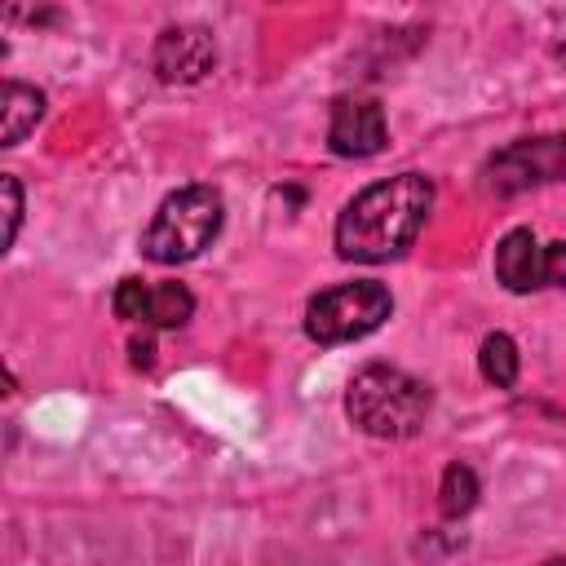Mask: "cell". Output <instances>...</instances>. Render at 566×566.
Segmentation results:
<instances>
[{
    "instance_id": "6da1fadb",
    "label": "cell",
    "mask_w": 566,
    "mask_h": 566,
    "mask_svg": "<svg viewBox=\"0 0 566 566\" xmlns=\"http://www.w3.org/2000/svg\"><path fill=\"white\" fill-rule=\"evenodd\" d=\"M429 208H433V181L420 172H398V177L371 181L340 208L336 252L345 261H367V265L394 261L416 243Z\"/></svg>"
},
{
    "instance_id": "7a4b0ae2",
    "label": "cell",
    "mask_w": 566,
    "mask_h": 566,
    "mask_svg": "<svg viewBox=\"0 0 566 566\" xmlns=\"http://www.w3.org/2000/svg\"><path fill=\"white\" fill-rule=\"evenodd\" d=\"M345 416L371 438H411L429 416V385L402 367L367 363L345 389Z\"/></svg>"
},
{
    "instance_id": "3957f363",
    "label": "cell",
    "mask_w": 566,
    "mask_h": 566,
    "mask_svg": "<svg viewBox=\"0 0 566 566\" xmlns=\"http://www.w3.org/2000/svg\"><path fill=\"white\" fill-rule=\"evenodd\" d=\"M226 221V199L212 186H181L172 190L150 226L142 230V256L155 265H181L195 261L203 248H212V239L221 234Z\"/></svg>"
},
{
    "instance_id": "277c9868",
    "label": "cell",
    "mask_w": 566,
    "mask_h": 566,
    "mask_svg": "<svg viewBox=\"0 0 566 566\" xmlns=\"http://www.w3.org/2000/svg\"><path fill=\"white\" fill-rule=\"evenodd\" d=\"M394 310V296L385 283L376 279H354V283H336L318 296H310L305 305V336L318 345H345V340H363L371 336Z\"/></svg>"
},
{
    "instance_id": "5b68a950",
    "label": "cell",
    "mask_w": 566,
    "mask_h": 566,
    "mask_svg": "<svg viewBox=\"0 0 566 566\" xmlns=\"http://www.w3.org/2000/svg\"><path fill=\"white\" fill-rule=\"evenodd\" d=\"M557 177H566V133L509 142L482 168V186L491 195H522V190L548 186Z\"/></svg>"
},
{
    "instance_id": "8992f818",
    "label": "cell",
    "mask_w": 566,
    "mask_h": 566,
    "mask_svg": "<svg viewBox=\"0 0 566 566\" xmlns=\"http://www.w3.org/2000/svg\"><path fill=\"white\" fill-rule=\"evenodd\" d=\"M150 66H155V75L164 84H195V80H203L217 66V40L203 27H195V22L168 27L155 40Z\"/></svg>"
},
{
    "instance_id": "52a82bcc",
    "label": "cell",
    "mask_w": 566,
    "mask_h": 566,
    "mask_svg": "<svg viewBox=\"0 0 566 566\" xmlns=\"http://www.w3.org/2000/svg\"><path fill=\"white\" fill-rule=\"evenodd\" d=\"M389 128H385V111L376 97H340L332 106V124H327V146L340 159H367L376 150H385Z\"/></svg>"
},
{
    "instance_id": "ba28073f",
    "label": "cell",
    "mask_w": 566,
    "mask_h": 566,
    "mask_svg": "<svg viewBox=\"0 0 566 566\" xmlns=\"http://www.w3.org/2000/svg\"><path fill=\"white\" fill-rule=\"evenodd\" d=\"M495 279H500L509 292H517V296L544 287V243L535 239V230L513 226V230L495 243Z\"/></svg>"
},
{
    "instance_id": "9c48e42d",
    "label": "cell",
    "mask_w": 566,
    "mask_h": 566,
    "mask_svg": "<svg viewBox=\"0 0 566 566\" xmlns=\"http://www.w3.org/2000/svg\"><path fill=\"white\" fill-rule=\"evenodd\" d=\"M0 111H4L0 146H18V142L35 128V119L44 115V93H40V88H31V84L9 80V84H4V93H0Z\"/></svg>"
},
{
    "instance_id": "30bf717a",
    "label": "cell",
    "mask_w": 566,
    "mask_h": 566,
    "mask_svg": "<svg viewBox=\"0 0 566 566\" xmlns=\"http://www.w3.org/2000/svg\"><path fill=\"white\" fill-rule=\"evenodd\" d=\"M517 367H522V358H517L513 336L491 332V336L482 340V349H478V371H482V380L495 385V389H513V385H517Z\"/></svg>"
},
{
    "instance_id": "8fae6325",
    "label": "cell",
    "mask_w": 566,
    "mask_h": 566,
    "mask_svg": "<svg viewBox=\"0 0 566 566\" xmlns=\"http://www.w3.org/2000/svg\"><path fill=\"white\" fill-rule=\"evenodd\" d=\"M195 314V296L186 283H150L146 327H186Z\"/></svg>"
},
{
    "instance_id": "7c38bea8",
    "label": "cell",
    "mask_w": 566,
    "mask_h": 566,
    "mask_svg": "<svg viewBox=\"0 0 566 566\" xmlns=\"http://www.w3.org/2000/svg\"><path fill=\"white\" fill-rule=\"evenodd\" d=\"M478 504V473L469 464H447L442 469V486H438V509L442 517H464Z\"/></svg>"
},
{
    "instance_id": "4fadbf2b",
    "label": "cell",
    "mask_w": 566,
    "mask_h": 566,
    "mask_svg": "<svg viewBox=\"0 0 566 566\" xmlns=\"http://www.w3.org/2000/svg\"><path fill=\"white\" fill-rule=\"evenodd\" d=\"M146 305H150V283H146V279H119V283H115L111 310H115L124 323H146Z\"/></svg>"
},
{
    "instance_id": "5bb4252c",
    "label": "cell",
    "mask_w": 566,
    "mask_h": 566,
    "mask_svg": "<svg viewBox=\"0 0 566 566\" xmlns=\"http://www.w3.org/2000/svg\"><path fill=\"white\" fill-rule=\"evenodd\" d=\"M0 190H4V248H13L18 226H22V186H18V177H4Z\"/></svg>"
},
{
    "instance_id": "9a60e30c",
    "label": "cell",
    "mask_w": 566,
    "mask_h": 566,
    "mask_svg": "<svg viewBox=\"0 0 566 566\" xmlns=\"http://www.w3.org/2000/svg\"><path fill=\"white\" fill-rule=\"evenodd\" d=\"M544 287H566V239L544 248Z\"/></svg>"
},
{
    "instance_id": "2e32d148",
    "label": "cell",
    "mask_w": 566,
    "mask_h": 566,
    "mask_svg": "<svg viewBox=\"0 0 566 566\" xmlns=\"http://www.w3.org/2000/svg\"><path fill=\"white\" fill-rule=\"evenodd\" d=\"M128 349H133V367H150V363H155V345H150L146 336H142V340H133Z\"/></svg>"
},
{
    "instance_id": "e0dca14e",
    "label": "cell",
    "mask_w": 566,
    "mask_h": 566,
    "mask_svg": "<svg viewBox=\"0 0 566 566\" xmlns=\"http://www.w3.org/2000/svg\"><path fill=\"white\" fill-rule=\"evenodd\" d=\"M539 566H566V557H548V562H539Z\"/></svg>"
}]
</instances>
